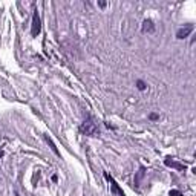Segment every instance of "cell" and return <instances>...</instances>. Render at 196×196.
<instances>
[{
    "label": "cell",
    "instance_id": "obj_1",
    "mask_svg": "<svg viewBox=\"0 0 196 196\" xmlns=\"http://www.w3.org/2000/svg\"><path fill=\"white\" fill-rule=\"evenodd\" d=\"M80 130H81L84 135H89V136L98 135V126L94 122V120H92V118H87L84 122H83L81 127H80Z\"/></svg>",
    "mask_w": 196,
    "mask_h": 196
},
{
    "label": "cell",
    "instance_id": "obj_2",
    "mask_svg": "<svg viewBox=\"0 0 196 196\" xmlns=\"http://www.w3.org/2000/svg\"><path fill=\"white\" fill-rule=\"evenodd\" d=\"M104 176H106V179L110 182V192H112V195H114V196H126L124 192H122V189L116 184V181L112 178V176H109L107 173H104Z\"/></svg>",
    "mask_w": 196,
    "mask_h": 196
},
{
    "label": "cell",
    "instance_id": "obj_3",
    "mask_svg": "<svg viewBox=\"0 0 196 196\" xmlns=\"http://www.w3.org/2000/svg\"><path fill=\"white\" fill-rule=\"evenodd\" d=\"M42 31V23H40V17H38V14L37 11L34 12V16H32V26H31V35L32 37H37L38 34H40Z\"/></svg>",
    "mask_w": 196,
    "mask_h": 196
},
{
    "label": "cell",
    "instance_id": "obj_4",
    "mask_svg": "<svg viewBox=\"0 0 196 196\" xmlns=\"http://www.w3.org/2000/svg\"><path fill=\"white\" fill-rule=\"evenodd\" d=\"M192 32H193V24H187V26L178 29V32H176V38H179V40H184V38H187Z\"/></svg>",
    "mask_w": 196,
    "mask_h": 196
},
{
    "label": "cell",
    "instance_id": "obj_5",
    "mask_svg": "<svg viewBox=\"0 0 196 196\" xmlns=\"http://www.w3.org/2000/svg\"><path fill=\"white\" fill-rule=\"evenodd\" d=\"M164 164L167 165V167H171V169H176V170H185V165L184 164H181V163H176V161H173L171 158H165L164 161Z\"/></svg>",
    "mask_w": 196,
    "mask_h": 196
},
{
    "label": "cell",
    "instance_id": "obj_6",
    "mask_svg": "<svg viewBox=\"0 0 196 196\" xmlns=\"http://www.w3.org/2000/svg\"><path fill=\"white\" fill-rule=\"evenodd\" d=\"M143 32H144V34L155 32V24H153V22H152V20H149V18L143 22Z\"/></svg>",
    "mask_w": 196,
    "mask_h": 196
},
{
    "label": "cell",
    "instance_id": "obj_7",
    "mask_svg": "<svg viewBox=\"0 0 196 196\" xmlns=\"http://www.w3.org/2000/svg\"><path fill=\"white\" fill-rule=\"evenodd\" d=\"M45 140H46V143L49 144V147H51V149H52V152H54V153H55L57 156H60V152H58V149L55 147V144H54V141H52L51 138H49V135H45Z\"/></svg>",
    "mask_w": 196,
    "mask_h": 196
},
{
    "label": "cell",
    "instance_id": "obj_8",
    "mask_svg": "<svg viewBox=\"0 0 196 196\" xmlns=\"http://www.w3.org/2000/svg\"><path fill=\"white\" fill-rule=\"evenodd\" d=\"M144 173H146V169H144V167H141V169H140V171H138V175H136V178H135V184H136V185H140V181L143 179Z\"/></svg>",
    "mask_w": 196,
    "mask_h": 196
},
{
    "label": "cell",
    "instance_id": "obj_9",
    "mask_svg": "<svg viewBox=\"0 0 196 196\" xmlns=\"http://www.w3.org/2000/svg\"><path fill=\"white\" fill-rule=\"evenodd\" d=\"M136 87H138L140 91H146L147 86H146V83H144L143 80H138V81H136Z\"/></svg>",
    "mask_w": 196,
    "mask_h": 196
},
{
    "label": "cell",
    "instance_id": "obj_10",
    "mask_svg": "<svg viewBox=\"0 0 196 196\" xmlns=\"http://www.w3.org/2000/svg\"><path fill=\"white\" fill-rule=\"evenodd\" d=\"M170 196H184L182 193L179 192V190H170V193H169Z\"/></svg>",
    "mask_w": 196,
    "mask_h": 196
},
{
    "label": "cell",
    "instance_id": "obj_11",
    "mask_svg": "<svg viewBox=\"0 0 196 196\" xmlns=\"http://www.w3.org/2000/svg\"><path fill=\"white\" fill-rule=\"evenodd\" d=\"M98 6H100V8H106L107 3H106V2H98Z\"/></svg>",
    "mask_w": 196,
    "mask_h": 196
},
{
    "label": "cell",
    "instance_id": "obj_12",
    "mask_svg": "<svg viewBox=\"0 0 196 196\" xmlns=\"http://www.w3.org/2000/svg\"><path fill=\"white\" fill-rule=\"evenodd\" d=\"M150 120H158V115H156V114H152V115H150Z\"/></svg>",
    "mask_w": 196,
    "mask_h": 196
},
{
    "label": "cell",
    "instance_id": "obj_13",
    "mask_svg": "<svg viewBox=\"0 0 196 196\" xmlns=\"http://www.w3.org/2000/svg\"><path fill=\"white\" fill-rule=\"evenodd\" d=\"M52 181H54V182H57V181H58V176L54 175V176H52Z\"/></svg>",
    "mask_w": 196,
    "mask_h": 196
},
{
    "label": "cell",
    "instance_id": "obj_14",
    "mask_svg": "<svg viewBox=\"0 0 196 196\" xmlns=\"http://www.w3.org/2000/svg\"><path fill=\"white\" fill-rule=\"evenodd\" d=\"M2 156H3V150H0V158H2Z\"/></svg>",
    "mask_w": 196,
    "mask_h": 196
}]
</instances>
